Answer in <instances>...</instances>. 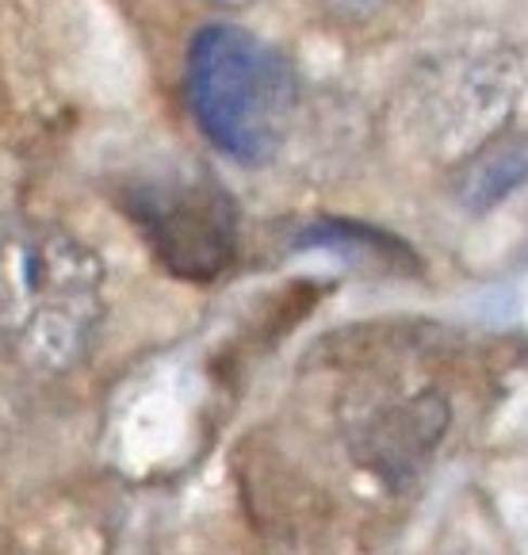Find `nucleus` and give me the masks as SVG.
I'll return each mask as SVG.
<instances>
[{
	"label": "nucleus",
	"instance_id": "nucleus-1",
	"mask_svg": "<svg viewBox=\"0 0 528 555\" xmlns=\"http://www.w3.org/2000/svg\"><path fill=\"white\" fill-rule=\"evenodd\" d=\"M104 326V264L50 222H0V341L35 372H69Z\"/></svg>",
	"mask_w": 528,
	"mask_h": 555
},
{
	"label": "nucleus",
	"instance_id": "nucleus-2",
	"mask_svg": "<svg viewBox=\"0 0 528 555\" xmlns=\"http://www.w3.org/2000/svg\"><path fill=\"white\" fill-rule=\"evenodd\" d=\"M184 96L199 131L237 165H265L292 131L299 81L287 57L242 27L195 35L184 66Z\"/></svg>",
	"mask_w": 528,
	"mask_h": 555
},
{
	"label": "nucleus",
	"instance_id": "nucleus-3",
	"mask_svg": "<svg viewBox=\"0 0 528 555\" xmlns=\"http://www.w3.org/2000/svg\"><path fill=\"white\" fill-rule=\"evenodd\" d=\"M123 211L172 276L215 280L234 264L237 211L211 172L154 165L123 184Z\"/></svg>",
	"mask_w": 528,
	"mask_h": 555
},
{
	"label": "nucleus",
	"instance_id": "nucleus-4",
	"mask_svg": "<svg viewBox=\"0 0 528 555\" xmlns=\"http://www.w3.org/2000/svg\"><path fill=\"white\" fill-rule=\"evenodd\" d=\"M448 422V406L433 395H417V399L390 406L368 425L364 434V456L375 472L402 479L422 467V460L440 441Z\"/></svg>",
	"mask_w": 528,
	"mask_h": 555
},
{
	"label": "nucleus",
	"instance_id": "nucleus-5",
	"mask_svg": "<svg viewBox=\"0 0 528 555\" xmlns=\"http://www.w3.org/2000/svg\"><path fill=\"white\" fill-rule=\"evenodd\" d=\"M302 249H330V254L345 257H364V264H390L399 257V242H390L383 234H368L360 227H345V222H322V227L299 234Z\"/></svg>",
	"mask_w": 528,
	"mask_h": 555
},
{
	"label": "nucleus",
	"instance_id": "nucleus-6",
	"mask_svg": "<svg viewBox=\"0 0 528 555\" xmlns=\"http://www.w3.org/2000/svg\"><path fill=\"white\" fill-rule=\"evenodd\" d=\"M528 177V162L525 154H494V157H482L475 177H467V204L472 207H490L498 204L502 196H510L517 189L520 180Z\"/></svg>",
	"mask_w": 528,
	"mask_h": 555
},
{
	"label": "nucleus",
	"instance_id": "nucleus-7",
	"mask_svg": "<svg viewBox=\"0 0 528 555\" xmlns=\"http://www.w3.org/2000/svg\"><path fill=\"white\" fill-rule=\"evenodd\" d=\"M322 4L330 12H337V16H345V20H368V16H375L387 0H322Z\"/></svg>",
	"mask_w": 528,
	"mask_h": 555
},
{
	"label": "nucleus",
	"instance_id": "nucleus-8",
	"mask_svg": "<svg viewBox=\"0 0 528 555\" xmlns=\"http://www.w3.org/2000/svg\"><path fill=\"white\" fill-rule=\"evenodd\" d=\"M215 4H222V9H242V4H249V0H215Z\"/></svg>",
	"mask_w": 528,
	"mask_h": 555
}]
</instances>
